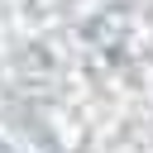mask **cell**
I'll use <instances>...</instances> for the list:
<instances>
[]
</instances>
